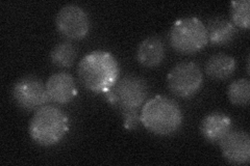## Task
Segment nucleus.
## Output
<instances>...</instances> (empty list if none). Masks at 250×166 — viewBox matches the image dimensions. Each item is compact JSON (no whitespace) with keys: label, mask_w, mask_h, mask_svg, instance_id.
I'll list each match as a JSON object with an SVG mask.
<instances>
[{"label":"nucleus","mask_w":250,"mask_h":166,"mask_svg":"<svg viewBox=\"0 0 250 166\" xmlns=\"http://www.w3.org/2000/svg\"><path fill=\"white\" fill-rule=\"evenodd\" d=\"M231 130L230 117L223 112H212L203 118L200 132L210 144H219Z\"/></svg>","instance_id":"11"},{"label":"nucleus","mask_w":250,"mask_h":166,"mask_svg":"<svg viewBox=\"0 0 250 166\" xmlns=\"http://www.w3.org/2000/svg\"><path fill=\"white\" fill-rule=\"evenodd\" d=\"M169 42L175 51L193 54L208 45L207 26L198 18L188 17L175 21L170 29Z\"/></svg>","instance_id":"4"},{"label":"nucleus","mask_w":250,"mask_h":166,"mask_svg":"<svg viewBox=\"0 0 250 166\" xmlns=\"http://www.w3.org/2000/svg\"><path fill=\"white\" fill-rule=\"evenodd\" d=\"M45 86L49 101L61 105L71 102L77 92L74 78L66 72L51 75L45 83Z\"/></svg>","instance_id":"10"},{"label":"nucleus","mask_w":250,"mask_h":166,"mask_svg":"<svg viewBox=\"0 0 250 166\" xmlns=\"http://www.w3.org/2000/svg\"><path fill=\"white\" fill-rule=\"evenodd\" d=\"M249 0H239L230 3V18L234 26L242 29H248L250 26Z\"/></svg>","instance_id":"17"},{"label":"nucleus","mask_w":250,"mask_h":166,"mask_svg":"<svg viewBox=\"0 0 250 166\" xmlns=\"http://www.w3.org/2000/svg\"><path fill=\"white\" fill-rule=\"evenodd\" d=\"M12 97L16 105L25 111H37L49 102L45 84L33 75L22 77L15 82Z\"/></svg>","instance_id":"7"},{"label":"nucleus","mask_w":250,"mask_h":166,"mask_svg":"<svg viewBox=\"0 0 250 166\" xmlns=\"http://www.w3.org/2000/svg\"><path fill=\"white\" fill-rule=\"evenodd\" d=\"M59 33L68 39H82L87 37L90 29L88 14L76 4L62 7L56 17Z\"/></svg>","instance_id":"8"},{"label":"nucleus","mask_w":250,"mask_h":166,"mask_svg":"<svg viewBox=\"0 0 250 166\" xmlns=\"http://www.w3.org/2000/svg\"><path fill=\"white\" fill-rule=\"evenodd\" d=\"M140 121L155 135L168 136L181 128L183 113L174 100L166 96H155L145 102Z\"/></svg>","instance_id":"2"},{"label":"nucleus","mask_w":250,"mask_h":166,"mask_svg":"<svg viewBox=\"0 0 250 166\" xmlns=\"http://www.w3.org/2000/svg\"><path fill=\"white\" fill-rule=\"evenodd\" d=\"M69 126V116L64 110L53 105H45L38 109L31 117L28 132L36 144L51 147L65 137Z\"/></svg>","instance_id":"3"},{"label":"nucleus","mask_w":250,"mask_h":166,"mask_svg":"<svg viewBox=\"0 0 250 166\" xmlns=\"http://www.w3.org/2000/svg\"><path fill=\"white\" fill-rule=\"evenodd\" d=\"M77 75L88 91L105 94L120 79V67L111 53L97 50L80 61Z\"/></svg>","instance_id":"1"},{"label":"nucleus","mask_w":250,"mask_h":166,"mask_svg":"<svg viewBox=\"0 0 250 166\" xmlns=\"http://www.w3.org/2000/svg\"><path fill=\"white\" fill-rule=\"evenodd\" d=\"M237 69V61L230 55L218 53L208 58L206 64V73L215 80H225Z\"/></svg>","instance_id":"14"},{"label":"nucleus","mask_w":250,"mask_h":166,"mask_svg":"<svg viewBox=\"0 0 250 166\" xmlns=\"http://www.w3.org/2000/svg\"><path fill=\"white\" fill-rule=\"evenodd\" d=\"M165 57V45L159 37H149L140 43L137 50V59L146 68H155L162 64Z\"/></svg>","instance_id":"12"},{"label":"nucleus","mask_w":250,"mask_h":166,"mask_svg":"<svg viewBox=\"0 0 250 166\" xmlns=\"http://www.w3.org/2000/svg\"><path fill=\"white\" fill-rule=\"evenodd\" d=\"M208 39L210 45L222 46L230 43L237 35L233 23L222 17H215L208 21L207 27Z\"/></svg>","instance_id":"13"},{"label":"nucleus","mask_w":250,"mask_h":166,"mask_svg":"<svg viewBox=\"0 0 250 166\" xmlns=\"http://www.w3.org/2000/svg\"><path fill=\"white\" fill-rule=\"evenodd\" d=\"M229 99L231 104L246 106L250 101V82L248 79H237L232 81L228 90Z\"/></svg>","instance_id":"16"},{"label":"nucleus","mask_w":250,"mask_h":166,"mask_svg":"<svg viewBox=\"0 0 250 166\" xmlns=\"http://www.w3.org/2000/svg\"><path fill=\"white\" fill-rule=\"evenodd\" d=\"M76 56V48L69 42L58 44L50 52L52 64L59 68H70L74 64Z\"/></svg>","instance_id":"15"},{"label":"nucleus","mask_w":250,"mask_h":166,"mask_svg":"<svg viewBox=\"0 0 250 166\" xmlns=\"http://www.w3.org/2000/svg\"><path fill=\"white\" fill-rule=\"evenodd\" d=\"M170 92L179 98H190L197 93L203 83L200 67L193 61L179 62L167 76Z\"/></svg>","instance_id":"6"},{"label":"nucleus","mask_w":250,"mask_h":166,"mask_svg":"<svg viewBox=\"0 0 250 166\" xmlns=\"http://www.w3.org/2000/svg\"><path fill=\"white\" fill-rule=\"evenodd\" d=\"M223 157L229 162L237 165L250 161V137L243 130H230L219 142Z\"/></svg>","instance_id":"9"},{"label":"nucleus","mask_w":250,"mask_h":166,"mask_svg":"<svg viewBox=\"0 0 250 166\" xmlns=\"http://www.w3.org/2000/svg\"><path fill=\"white\" fill-rule=\"evenodd\" d=\"M105 96L112 104L120 108L123 115L138 113V109L147 100L148 86L144 79L127 75L119 79Z\"/></svg>","instance_id":"5"}]
</instances>
